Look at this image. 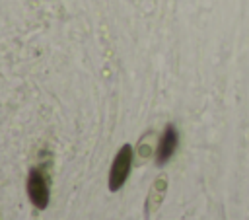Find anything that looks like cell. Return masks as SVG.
Returning a JSON list of instances; mask_svg holds the SVG:
<instances>
[{
	"instance_id": "obj_1",
	"label": "cell",
	"mask_w": 249,
	"mask_h": 220,
	"mask_svg": "<svg viewBox=\"0 0 249 220\" xmlns=\"http://www.w3.org/2000/svg\"><path fill=\"white\" fill-rule=\"evenodd\" d=\"M130 167H132V146L130 144H123L121 150L115 154L111 169H109V191H119L128 175H130Z\"/></svg>"
},
{
	"instance_id": "obj_2",
	"label": "cell",
	"mask_w": 249,
	"mask_h": 220,
	"mask_svg": "<svg viewBox=\"0 0 249 220\" xmlns=\"http://www.w3.org/2000/svg\"><path fill=\"white\" fill-rule=\"evenodd\" d=\"M25 187H27V197H29V201L33 202L35 208L43 210V208L49 206L51 187H49L47 175H45L41 169L33 167V169L29 171V175H27V185H25Z\"/></svg>"
},
{
	"instance_id": "obj_3",
	"label": "cell",
	"mask_w": 249,
	"mask_h": 220,
	"mask_svg": "<svg viewBox=\"0 0 249 220\" xmlns=\"http://www.w3.org/2000/svg\"><path fill=\"white\" fill-rule=\"evenodd\" d=\"M179 144V134L175 130L173 125H167L163 134L160 136V142H158V150H156V164L158 165H163L169 162V158L173 156L175 148Z\"/></svg>"
}]
</instances>
